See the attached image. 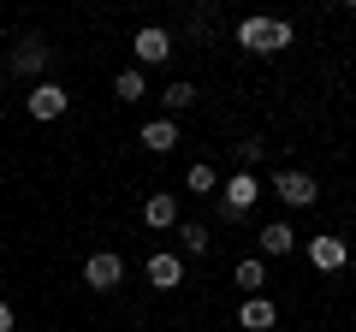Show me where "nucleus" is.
<instances>
[{"mask_svg": "<svg viewBox=\"0 0 356 332\" xmlns=\"http://www.w3.org/2000/svg\"><path fill=\"white\" fill-rule=\"evenodd\" d=\"M232 279L243 285V297H261V285H267V261H261V256H243Z\"/></svg>", "mask_w": 356, "mask_h": 332, "instance_id": "12", "label": "nucleus"}, {"mask_svg": "<svg viewBox=\"0 0 356 332\" xmlns=\"http://www.w3.org/2000/svg\"><path fill=\"white\" fill-rule=\"evenodd\" d=\"M238 326L243 332H273V326H280V308L267 303V297H243V303H238Z\"/></svg>", "mask_w": 356, "mask_h": 332, "instance_id": "8", "label": "nucleus"}, {"mask_svg": "<svg viewBox=\"0 0 356 332\" xmlns=\"http://www.w3.org/2000/svg\"><path fill=\"white\" fill-rule=\"evenodd\" d=\"M344 261H350V243H344V238H332V231H327V238H309V267L339 273Z\"/></svg>", "mask_w": 356, "mask_h": 332, "instance_id": "7", "label": "nucleus"}, {"mask_svg": "<svg viewBox=\"0 0 356 332\" xmlns=\"http://www.w3.org/2000/svg\"><path fill=\"white\" fill-rule=\"evenodd\" d=\"M143 226H149V231H172L178 226V196L172 190H154L149 202H143Z\"/></svg>", "mask_w": 356, "mask_h": 332, "instance_id": "10", "label": "nucleus"}, {"mask_svg": "<svg viewBox=\"0 0 356 332\" xmlns=\"http://www.w3.org/2000/svg\"><path fill=\"white\" fill-rule=\"evenodd\" d=\"M291 42H297V30L285 18H243L238 24V48H250V53H280Z\"/></svg>", "mask_w": 356, "mask_h": 332, "instance_id": "1", "label": "nucleus"}, {"mask_svg": "<svg viewBox=\"0 0 356 332\" xmlns=\"http://www.w3.org/2000/svg\"><path fill=\"white\" fill-rule=\"evenodd\" d=\"M149 285L154 291H178V285H184V261H178L172 249H154L149 256Z\"/></svg>", "mask_w": 356, "mask_h": 332, "instance_id": "9", "label": "nucleus"}, {"mask_svg": "<svg viewBox=\"0 0 356 332\" xmlns=\"http://www.w3.org/2000/svg\"><path fill=\"white\" fill-rule=\"evenodd\" d=\"M291 249H297L291 219H267V226H261V256H291Z\"/></svg>", "mask_w": 356, "mask_h": 332, "instance_id": "11", "label": "nucleus"}, {"mask_svg": "<svg viewBox=\"0 0 356 332\" xmlns=\"http://www.w3.org/2000/svg\"><path fill=\"white\" fill-rule=\"evenodd\" d=\"M161 101H166V113H184V107H196V83L178 77V83H166V90H161Z\"/></svg>", "mask_w": 356, "mask_h": 332, "instance_id": "17", "label": "nucleus"}, {"mask_svg": "<svg viewBox=\"0 0 356 332\" xmlns=\"http://www.w3.org/2000/svg\"><path fill=\"white\" fill-rule=\"evenodd\" d=\"M255 202H261V179H255L250 166H243V172H232V179H220V214H226V219L250 214Z\"/></svg>", "mask_w": 356, "mask_h": 332, "instance_id": "2", "label": "nucleus"}, {"mask_svg": "<svg viewBox=\"0 0 356 332\" xmlns=\"http://www.w3.org/2000/svg\"><path fill=\"white\" fill-rule=\"evenodd\" d=\"M172 142H178V125H172V119H149V125H143V149L166 154Z\"/></svg>", "mask_w": 356, "mask_h": 332, "instance_id": "13", "label": "nucleus"}, {"mask_svg": "<svg viewBox=\"0 0 356 332\" xmlns=\"http://www.w3.org/2000/svg\"><path fill=\"white\" fill-rule=\"evenodd\" d=\"M0 332H13V303H0Z\"/></svg>", "mask_w": 356, "mask_h": 332, "instance_id": "19", "label": "nucleus"}, {"mask_svg": "<svg viewBox=\"0 0 356 332\" xmlns=\"http://www.w3.org/2000/svg\"><path fill=\"white\" fill-rule=\"evenodd\" d=\"M172 231H178V243H184V256H208V243H214L202 226H196V219H178Z\"/></svg>", "mask_w": 356, "mask_h": 332, "instance_id": "15", "label": "nucleus"}, {"mask_svg": "<svg viewBox=\"0 0 356 332\" xmlns=\"http://www.w3.org/2000/svg\"><path fill=\"white\" fill-rule=\"evenodd\" d=\"M113 95H119L125 107H131V101H143V95H149V77L131 65V72H119V77H113Z\"/></svg>", "mask_w": 356, "mask_h": 332, "instance_id": "14", "label": "nucleus"}, {"mask_svg": "<svg viewBox=\"0 0 356 332\" xmlns=\"http://www.w3.org/2000/svg\"><path fill=\"white\" fill-rule=\"evenodd\" d=\"M24 107H30V119H42V125H48V119H65V107H72V95H65L60 83H36V90L24 95Z\"/></svg>", "mask_w": 356, "mask_h": 332, "instance_id": "6", "label": "nucleus"}, {"mask_svg": "<svg viewBox=\"0 0 356 332\" xmlns=\"http://www.w3.org/2000/svg\"><path fill=\"white\" fill-rule=\"evenodd\" d=\"M42 65H48V48H42V42H36V36H30V42H24V48H18V53H13V72H42Z\"/></svg>", "mask_w": 356, "mask_h": 332, "instance_id": "18", "label": "nucleus"}, {"mask_svg": "<svg viewBox=\"0 0 356 332\" xmlns=\"http://www.w3.org/2000/svg\"><path fill=\"white\" fill-rule=\"evenodd\" d=\"M83 285H89V291H119V285H125V261H119L113 249L89 256L83 261Z\"/></svg>", "mask_w": 356, "mask_h": 332, "instance_id": "4", "label": "nucleus"}, {"mask_svg": "<svg viewBox=\"0 0 356 332\" xmlns=\"http://www.w3.org/2000/svg\"><path fill=\"white\" fill-rule=\"evenodd\" d=\"M131 53H137V72H143V65H166V60H172V36L154 30V24H143L137 36H131Z\"/></svg>", "mask_w": 356, "mask_h": 332, "instance_id": "5", "label": "nucleus"}, {"mask_svg": "<svg viewBox=\"0 0 356 332\" xmlns=\"http://www.w3.org/2000/svg\"><path fill=\"white\" fill-rule=\"evenodd\" d=\"M184 190H196V196H214V190H220V172H214L208 160H196L191 172H184Z\"/></svg>", "mask_w": 356, "mask_h": 332, "instance_id": "16", "label": "nucleus"}, {"mask_svg": "<svg viewBox=\"0 0 356 332\" xmlns=\"http://www.w3.org/2000/svg\"><path fill=\"white\" fill-rule=\"evenodd\" d=\"M273 196H280L285 208H315L321 184L309 179V172H297V166H285V172H273Z\"/></svg>", "mask_w": 356, "mask_h": 332, "instance_id": "3", "label": "nucleus"}]
</instances>
